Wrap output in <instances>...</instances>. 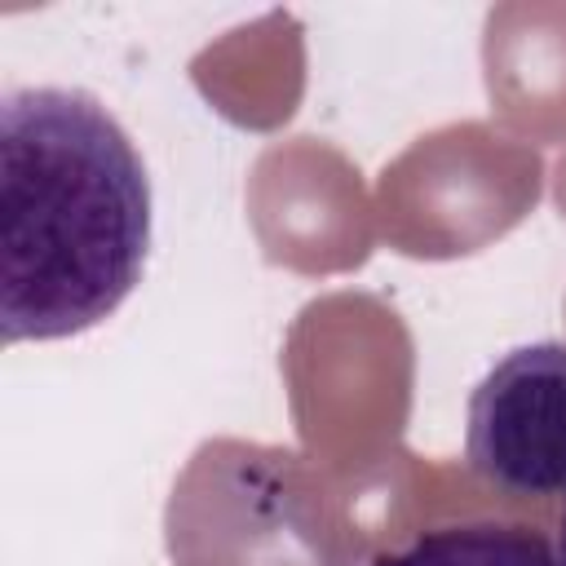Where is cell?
<instances>
[{
  "instance_id": "1",
  "label": "cell",
  "mask_w": 566,
  "mask_h": 566,
  "mask_svg": "<svg viewBox=\"0 0 566 566\" xmlns=\"http://www.w3.org/2000/svg\"><path fill=\"white\" fill-rule=\"evenodd\" d=\"M150 252V177L124 124L84 88L0 102V332L62 340L111 318Z\"/></svg>"
},
{
  "instance_id": "2",
  "label": "cell",
  "mask_w": 566,
  "mask_h": 566,
  "mask_svg": "<svg viewBox=\"0 0 566 566\" xmlns=\"http://www.w3.org/2000/svg\"><path fill=\"white\" fill-rule=\"evenodd\" d=\"M177 566H358V535L296 451L203 442L172 486Z\"/></svg>"
},
{
  "instance_id": "3",
  "label": "cell",
  "mask_w": 566,
  "mask_h": 566,
  "mask_svg": "<svg viewBox=\"0 0 566 566\" xmlns=\"http://www.w3.org/2000/svg\"><path fill=\"white\" fill-rule=\"evenodd\" d=\"M464 460L504 495H566V345L535 340L509 349L478 380Z\"/></svg>"
},
{
  "instance_id": "4",
  "label": "cell",
  "mask_w": 566,
  "mask_h": 566,
  "mask_svg": "<svg viewBox=\"0 0 566 566\" xmlns=\"http://www.w3.org/2000/svg\"><path fill=\"white\" fill-rule=\"evenodd\" d=\"M371 566H566L562 553L513 522H447L429 526Z\"/></svg>"
},
{
  "instance_id": "5",
  "label": "cell",
  "mask_w": 566,
  "mask_h": 566,
  "mask_svg": "<svg viewBox=\"0 0 566 566\" xmlns=\"http://www.w3.org/2000/svg\"><path fill=\"white\" fill-rule=\"evenodd\" d=\"M557 553H562V562H566V517H562V544H557Z\"/></svg>"
}]
</instances>
